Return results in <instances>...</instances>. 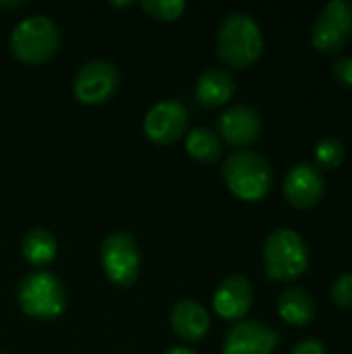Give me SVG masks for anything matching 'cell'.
Instances as JSON below:
<instances>
[{"mask_svg":"<svg viewBox=\"0 0 352 354\" xmlns=\"http://www.w3.org/2000/svg\"><path fill=\"white\" fill-rule=\"evenodd\" d=\"M263 52V33L255 17L234 10L226 15L216 31V54L228 68H249Z\"/></svg>","mask_w":352,"mask_h":354,"instance_id":"obj_1","label":"cell"},{"mask_svg":"<svg viewBox=\"0 0 352 354\" xmlns=\"http://www.w3.org/2000/svg\"><path fill=\"white\" fill-rule=\"evenodd\" d=\"M222 178L228 191L241 201H261L274 187L270 160L253 149H237L222 164Z\"/></svg>","mask_w":352,"mask_h":354,"instance_id":"obj_2","label":"cell"},{"mask_svg":"<svg viewBox=\"0 0 352 354\" xmlns=\"http://www.w3.org/2000/svg\"><path fill=\"white\" fill-rule=\"evenodd\" d=\"M311 251L301 232L276 228L263 243L266 276L274 282H295L309 270Z\"/></svg>","mask_w":352,"mask_h":354,"instance_id":"obj_3","label":"cell"},{"mask_svg":"<svg viewBox=\"0 0 352 354\" xmlns=\"http://www.w3.org/2000/svg\"><path fill=\"white\" fill-rule=\"evenodd\" d=\"M60 29L46 15H33L12 27L8 48L10 54L23 64H46L60 50Z\"/></svg>","mask_w":352,"mask_h":354,"instance_id":"obj_4","label":"cell"},{"mask_svg":"<svg viewBox=\"0 0 352 354\" xmlns=\"http://www.w3.org/2000/svg\"><path fill=\"white\" fill-rule=\"evenodd\" d=\"M17 303L27 317L52 322L66 309V290L56 274L35 270L19 282Z\"/></svg>","mask_w":352,"mask_h":354,"instance_id":"obj_5","label":"cell"},{"mask_svg":"<svg viewBox=\"0 0 352 354\" xmlns=\"http://www.w3.org/2000/svg\"><path fill=\"white\" fill-rule=\"evenodd\" d=\"M102 270L106 278L120 288H129L137 282L141 272V251L137 239L127 232H110L100 247Z\"/></svg>","mask_w":352,"mask_h":354,"instance_id":"obj_6","label":"cell"},{"mask_svg":"<svg viewBox=\"0 0 352 354\" xmlns=\"http://www.w3.org/2000/svg\"><path fill=\"white\" fill-rule=\"evenodd\" d=\"M352 37V2H328L311 27V44L322 54H340Z\"/></svg>","mask_w":352,"mask_h":354,"instance_id":"obj_7","label":"cell"},{"mask_svg":"<svg viewBox=\"0 0 352 354\" xmlns=\"http://www.w3.org/2000/svg\"><path fill=\"white\" fill-rule=\"evenodd\" d=\"M120 87V73L110 60H91L83 64L73 79V95L83 106H102L110 102Z\"/></svg>","mask_w":352,"mask_h":354,"instance_id":"obj_8","label":"cell"},{"mask_svg":"<svg viewBox=\"0 0 352 354\" xmlns=\"http://www.w3.org/2000/svg\"><path fill=\"white\" fill-rule=\"evenodd\" d=\"M189 127V110L178 100H162L154 104L143 118V133L156 145H172L185 137Z\"/></svg>","mask_w":352,"mask_h":354,"instance_id":"obj_9","label":"cell"},{"mask_svg":"<svg viewBox=\"0 0 352 354\" xmlns=\"http://www.w3.org/2000/svg\"><path fill=\"white\" fill-rule=\"evenodd\" d=\"M284 199L297 209H311L315 207L326 193V178L317 164L299 162L295 164L282 183Z\"/></svg>","mask_w":352,"mask_h":354,"instance_id":"obj_10","label":"cell"},{"mask_svg":"<svg viewBox=\"0 0 352 354\" xmlns=\"http://www.w3.org/2000/svg\"><path fill=\"white\" fill-rule=\"evenodd\" d=\"M280 342V334L255 319L234 324L222 342V354H274Z\"/></svg>","mask_w":352,"mask_h":354,"instance_id":"obj_11","label":"cell"},{"mask_svg":"<svg viewBox=\"0 0 352 354\" xmlns=\"http://www.w3.org/2000/svg\"><path fill=\"white\" fill-rule=\"evenodd\" d=\"M261 131L263 122L259 112L247 104H237L222 112V116L218 118L216 133L220 135L222 143H228L237 149H245L261 137Z\"/></svg>","mask_w":352,"mask_h":354,"instance_id":"obj_12","label":"cell"},{"mask_svg":"<svg viewBox=\"0 0 352 354\" xmlns=\"http://www.w3.org/2000/svg\"><path fill=\"white\" fill-rule=\"evenodd\" d=\"M253 305V286L243 274L226 276L214 292V309L222 319L241 322Z\"/></svg>","mask_w":352,"mask_h":354,"instance_id":"obj_13","label":"cell"},{"mask_svg":"<svg viewBox=\"0 0 352 354\" xmlns=\"http://www.w3.org/2000/svg\"><path fill=\"white\" fill-rule=\"evenodd\" d=\"M210 313L195 299L178 301L170 311V328L183 342L195 344L203 340L210 332Z\"/></svg>","mask_w":352,"mask_h":354,"instance_id":"obj_14","label":"cell"},{"mask_svg":"<svg viewBox=\"0 0 352 354\" xmlns=\"http://www.w3.org/2000/svg\"><path fill=\"white\" fill-rule=\"evenodd\" d=\"M234 91H237L234 77L230 75V71L220 66L207 68L205 73L199 75L195 83V100L207 110L226 106L232 100Z\"/></svg>","mask_w":352,"mask_h":354,"instance_id":"obj_15","label":"cell"},{"mask_svg":"<svg viewBox=\"0 0 352 354\" xmlns=\"http://www.w3.org/2000/svg\"><path fill=\"white\" fill-rule=\"evenodd\" d=\"M315 313H317L315 301L305 288L290 286L278 299V315L290 326L305 328L315 319Z\"/></svg>","mask_w":352,"mask_h":354,"instance_id":"obj_16","label":"cell"},{"mask_svg":"<svg viewBox=\"0 0 352 354\" xmlns=\"http://www.w3.org/2000/svg\"><path fill=\"white\" fill-rule=\"evenodd\" d=\"M185 149L193 160L203 162V164H214V162H218L222 158L224 143H222L220 135L214 129L195 127L191 133H187Z\"/></svg>","mask_w":352,"mask_h":354,"instance_id":"obj_17","label":"cell"},{"mask_svg":"<svg viewBox=\"0 0 352 354\" xmlns=\"http://www.w3.org/2000/svg\"><path fill=\"white\" fill-rule=\"evenodd\" d=\"M21 253L25 261L35 268L48 266L56 259V253H58L56 236L46 228H31L23 239Z\"/></svg>","mask_w":352,"mask_h":354,"instance_id":"obj_18","label":"cell"},{"mask_svg":"<svg viewBox=\"0 0 352 354\" xmlns=\"http://www.w3.org/2000/svg\"><path fill=\"white\" fill-rule=\"evenodd\" d=\"M346 158V147L340 139L336 137H324L317 145H315V162L319 164L317 168H328L334 170L338 166H342Z\"/></svg>","mask_w":352,"mask_h":354,"instance_id":"obj_19","label":"cell"},{"mask_svg":"<svg viewBox=\"0 0 352 354\" xmlns=\"http://www.w3.org/2000/svg\"><path fill=\"white\" fill-rule=\"evenodd\" d=\"M139 6L143 8V12L147 17H151L156 21H162V23L176 21L187 8V4L183 0H143Z\"/></svg>","mask_w":352,"mask_h":354,"instance_id":"obj_20","label":"cell"},{"mask_svg":"<svg viewBox=\"0 0 352 354\" xmlns=\"http://www.w3.org/2000/svg\"><path fill=\"white\" fill-rule=\"evenodd\" d=\"M330 297L334 301V305L349 309L352 307V272L349 274H340L330 288Z\"/></svg>","mask_w":352,"mask_h":354,"instance_id":"obj_21","label":"cell"},{"mask_svg":"<svg viewBox=\"0 0 352 354\" xmlns=\"http://www.w3.org/2000/svg\"><path fill=\"white\" fill-rule=\"evenodd\" d=\"M332 77L338 85L352 89V56H338L332 62Z\"/></svg>","mask_w":352,"mask_h":354,"instance_id":"obj_22","label":"cell"},{"mask_svg":"<svg viewBox=\"0 0 352 354\" xmlns=\"http://www.w3.org/2000/svg\"><path fill=\"white\" fill-rule=\"evenodd\" d=\"M290 354H328V351H326L322 340H317V338H303V340H299L293 346Z\"/></svg>","mask_w":352,"mask_h":354,"instance_id":"obj_23","label":"cell"},{"mask_svg":"<svg viewBox=\"0 0 352 354\" xmlns=\"http://www.w3.org/2000/svg\"><path fill=\"white\" fill-rule=\"evenodd\" d=\"M162 354H197L193 348H185V346H172L168 351H164Z\"/></svg>","mask_w":352,"mask_h":354,"instance_id":"obj_24","label":"cell"},{"mask_svg":"<svg viewBox=\"0 0 352 354\" xmlns=\"http://www.w3.org/2000/svg\"><path fill=\"white\" fill-rule=\"evenodd\" d=\"M25 2H0V6L2 8H21Z\"/></svg>","mask_w":352,"mask_h":354,"instance_id":"obj_25","label":"cell"},{"mask_svg":"<svg viewBox=\"0 0 352 354\" xmlns=\"http://www.w3.org/2000/svg\"><path fill=\"white\" fill-rule=\"evenodd\" d=\"M131 4H133V2H110L112 8H129Z\"/></svg>","mask_w":352,"mask_h":354,"instance_id":"obj_26","label":"cell"},{"mask_svg":"<svg viewBox=\"0 0 352 354\" xmlns=\"http://www.w3.org/2000/svg\"><path fill=\"white\" fill-rule=\"evenodd\" d=\"M0 354H10V353H0Z\"/></svg>","mask_w":352,"mask_h":354,"instance_id":"obj_27","label":"cell"}]
</instances>
